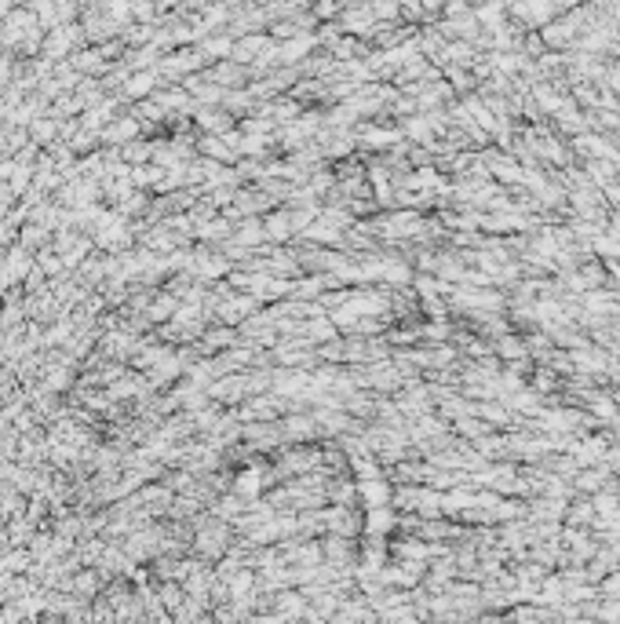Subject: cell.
<instances>
[{
  "label": "cell",
  "mask_w": 620,
  "mask_h": 624,
  "mask_svg": "<svg viewBox=\"0 0 620 624\" xmlns=\"http://www.w3.org/2000/svg\"><path fill=\"white\" fill-rule=\"evenodd\" d=\"M103 8H106V15H114L117 23H125L132 15V0H103Z\"/></svg>",
  "instance_id": "6da1fadb"
}]
</instances>
